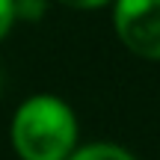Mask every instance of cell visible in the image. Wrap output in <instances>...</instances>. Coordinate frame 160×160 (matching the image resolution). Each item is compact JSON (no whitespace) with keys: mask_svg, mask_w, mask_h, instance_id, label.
<instances>
[{"mask_svg":"<svg viewBox=\"0 0 160 160\" xmlns=\"http://www.w3.org/2000/svg\"><path fill=\"white\" fill-rule=\"evenodd\" d=\"M42 12V3H36V0H18V15L24 18H33Z\"/></svg>","mask_w":160,"mask_h":160,"instance_id":"5","label":"cell"},{"mask_svg":"<svg viewBox=\"0 0 160 160\" xmlns=\"http://www.w3.org/2000/svg\"><path fill=\"white\" fill-rule=\"evenodd\" d=\"M119 39L145 59H160V0H119Z\"/></svg>","mask_w":160,"mask_h":160,"instance_id":"2","label":"cell"},{"mask_svg":"<svg viewBox=\"0 0 160 160\" xmlns=\"http://www.w3.org/2000/svg\"><path fill=\"white\" fill-rule=\"evenodd\" d=\"M12 18H15V3H12V0H0V39L6 36Z\"/></svg>","mask_w":160,"mask_h":160,"instance_id":"4","label":"cell"},{"mask_svg":"<svg viewBox=\"0 0 160 160\" xmlns=\"http://www.w3.org/2000/svg\"><path fill=\"white\" fill-rule=\"evenodd\" d=\"M77 125L71 110L57 98H30L12 122V142L24 160H65Z\"/></svg>","mask_w":160,"mask_h":160,"instance_id":"1","label":"cell"},{"mask_svg":"<svg viewBox=\"0 0 160 160\" xmlns=\"http://www.w3.org/2000/svg\"><path fill=\"white\" fill-rule=\"evenodd\" d=\"M65 6H74V9H95V6H104L107 0H59Z\"/></svg>","mask_w":160,"mask_h":160,"instance_id":"6","label":"cell"},{"mask_svg":"<svg viewBox=\"0 0 160 160\" xmlns=\"http://www.w3.org/2000/svg\"><path fill=\"white\" fill-rule=\"evenodd\" d=\"M71 160H133V157L116 145H89V148L77 151Z\"/></svg>","mask_w":160,"mask_h":160,"instance_id":"3","label":"cell"}]
</instances>
